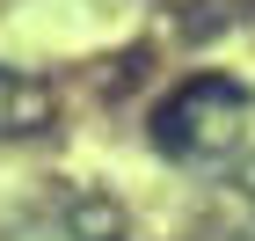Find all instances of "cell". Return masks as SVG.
<instances>
[{
	"mask_svg": "<svg viewBox=\"0 0 255 241\" xmlns=\"http://www.w3.org/2000/svg\"><path fill=\"white\" fill-rule=\"evenodd\" d=\"M248 88L226 73H197L182 80L175 95L153 110V146L160 154H175V161H219V154H234L241 132H248Z\"/></svg>",
	"mask_w": 255,
	"mask_h": 241,
	"instance_id": "6da1fadb",
	"label": "cell"
},
{
	"mask_svg": "<svg viewBox=\"0 0 255 241\" xmlns=\"http://www.w3.org/2000/svg\"><path fill=\"white\" fill-rule=\"evenodd\" d=\"M51 124V95L22 73H0V132H44Z\"/></svg>",
	"mask_w": 255,
	"mask_h": 241,
	"instance_id": "7a4b0ae2",
	"label": "cell"
}]
</instances>
